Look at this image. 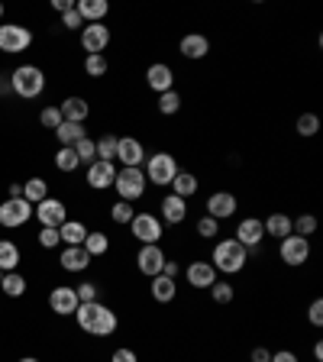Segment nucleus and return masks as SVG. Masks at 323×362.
Instances as JSON below:
<instances>
[{"label": "nucleus", "instance_id": "nucleus-1", "mask_svg": "<svg viewBox=\"0 0 323 362\" xmlns=\"http://www.w3.org/2000/svg\"><path fill=\"white\" fill-rule=\"evenodd\" d=\"M210 259H214L210 266H214L216 272H223V275H239V272L246 268L249 253L236 243V239H220V243L214 246V256Z\"/></svg>", "mask_w": 323, "mask_h": 362}, {"label": "nucleus", "instance_id": "nucleus-2", "mask_svg": "<svg viewBox=\"0 0 323 362\" xmlns=\"http://www.w3.org/2000/svg\"><path fill=\"white\" fill-rule=\"evenodd\" d=\"M43 87H45V75H43V68H36V65H20V68L10 75V91L26 97V100L39 97L43 94Z\"/></svg>", "mask_w": 323, "mask_h": 362}, {"label": "nucleus", "instance_id": "nucleus-3", "mask_svg": "<svg viewBox=\"0 0 323 362\" xmlns=\"http://www.w3.org/2000/svg\"><path fill=\"white\" fill-rule=\"evenodd\" d=\"M146 181H152V184H159V188H165V184H172L175 175H178V162H175L172 152H155V156H149V162H146Z\"/></svg>", "mask_w": 323, "mask_h": 362}, {"label": "nucleus", "instance_id": "nucleus-4", "mask_svg": "<svg viewBox=\"0 0 323 362\" xmlns=\"http://www.w3.org/2000/svg\"><path fill=\"white\" fill-rule=\"evenodd\" d=\"M113 188H117L120 201H140L146 194V171L142 169H117V178H113Z\"/></svg>", "mask_w": 323, "mask_h": 362}, {"label": "nucleus", "instance_id": "nucleus-5", "mask_svg": "<svg viewBox=\"0 0 323 362\" xmlns=\"http://www.w3.org/2000/svg\"><path fill=\"white\" fill-rule=\"evenodd\" d=\"M32 45V32L20 23H3L0 26V52H26Z\"/></svg>", "mask_w": 323, "mask_h": 362}, {"label": "nucleus", "instance_id": "nucleus-6", "mask_svg": "<svg viewBox=\"0 0 323 362\" xmlns=\"http://www.w3.org/2000/svg\"><path fill=\"white\" fill-rule=\"evenodd\" d=\"M278 256L285 266H304V262L311 259V239H304V236H298V233L285 236L278 243Z\"/></svg>", "mask_w": 323, "mask_h": 362}, {"label": "nucleus", "instance_id": "nucleus-7", "mask_svg": "<svg viewBox=\"0 0 323 362\" xmlns=\"http://www.w3.org/2000/svg\"><path fill=\"white\" fill-rule=\"evenodd\" d=\"M129 230H133V236H136L142 246L159 243V239H162V220H159V217H152V213H140V211H136V217L129 220Z\"/></svg>", "mask_w": 323, "mask_h": 362}, {"label": "nucleus", "instance_id": "nucleus-8", "mask_svg": "<svg viewBox=\"0 0 323 362\" xmlns=\"http://www.w3.org/2000/svg\"><path fill=\"white\" fill-rule=\"evenodd\" d=\"M110 45V30L104 23H85L81 30V49L87 55H104V49Z\"/></svg>", "mask_w": 323, "mask_h": 362}, {"label": "nucleus", "instance_id": "nucleus-9", "mask_svg": "<svg viewBox=\"0 0 323 362\" xmlns=\"http://www.w3.org/2000/svg\"><path fill=\"white\" fill-rule=\"evenodd\" d=\"M246 253H256L258 249V243L265 239V226H262V220L258 217H246V220H239V226H236V236H233Z\"/></svg>", "mask_w": 323, "mask_h": 362}, {"label": "nucleus", "instance_id": "nucleus-10", "mask_svg": "<svg viewBox=\"0 0 323 362\" xmlns=\"http://www.w3.org/2000/svg\"><path fill=\"white\" fill-rule=\"evenodd\" d=\"M165 266V253H162L159 243H149V246H140V253H136V268H140L146 278H155Z\"/></svg>", "mask_w": 323, "mask_h": 362}, {"label": "nucleus", "instance_id": "nucleus-11", "mask_svg": "<svg viewBox=\"0 0 323 362\" xmlns=\"http://www.w3.org/2000/svg\"><path fill=\"white\" fill-rule=\"evenodd\" d=\"M32 213L39 217V224L43 226H55V230L68 220V211H65V204L58 201V198H45V201H39L36 207H32Z\"/></svg>", "mask_w": 323, "mask_h": 362}, {"label": "nucleus", "instance_id": "nucleus-12", "mask_svg": "<svg viewBox=\"0 0 323 362\" xmlns=\"http://www.w3.org/2000/svg\"><path fill=\"white\" fill-rule=\"evenodd\" d=\"M32 217V204L30 201H3L0 204V226H7V230H13V226H23L26 220Z\"/></svg>", "mask_w": 323, "mask_h": 362}, {"label": "nucleus", "instance_id": "nucleus-13", "mask_svg": "<svg viewBox=\"0 0 323 362\" xmlns=\"http://www.w3.org/2000/svg\"><path fill=\"white\" fill-rule=\"evenodd\" d=\"M236 211H239L236 194L216 191V194H210V198H207V217H214V220H230Z\"/></svg>", "mask_w": 323, "mask_h": 362}, {"label": "nucleus", "instance_id": "nucleus-14", "mask_svg": "<svg viewBox=\"0 0 323 362\" xmlns=\"http://www.w3.org/2000/svg\"><path fill=\"white\" fill-rule=\"evenodd\" d=\"M117 159L123 162V169H142V162H146V149H142L140 139L123 136V139H117Z\"/></svg>", "mask_w": 323, "mask_h": 362}, {"label": "nucleus", "instance_id": "nucleus-15", "mask_svg": "<svg viewBox=\"0 0 323 362\" xmlns=\"http://www.w3.org/2000/svg\"><path fill=\"white\" fill-rule=\"evenodd\" d=\"M146 85L155 94H165V91H175V72L165 62H155L146 68Z\"/></svg>", "mask_w": 323, "mask_h": 362}, {"label": "nucleus", "instance_id": "nucleus-16", "mask_svg": "<svg viewBox=\"0 0 323 362\" xmlns=\"http://www.w3.org/2000/svg\"><path fill=\"white\" fill-rule=\"evenodd\" d=\"M78 304H81V301H78L75 288H68V285L52 288V295H49V308H52L58 317H68V314H75Z\"/></svg>", "mask_w": 323, "mask_h": 362}, {"label": "nucleus", "instance_id": "nucleus-17", "mask_svg": "<svg viewBox=\"0 0 323 362\" xmlns=\"http://www.w3.org/2000/svg\"><path fill=\"white\" fill-rule=\"evenodd\" d=\"M113 178H117V165H113V162H100V159H97L94 165H87V184H91L94 191L113 188Z\"/></svg>", "mask_w": 323, "mask_h": 362}, {"label": "nucleus", "instance_id": "nucleus-18", "mask_svg": "<svg viewBox=\"0 0 323 362\" xmlns=\"http://www.w3.org/2000/svg\"><path fill=\"white\" fill-rule=\"evenodd\" d=\"M184 278L194 288H210L216 281V268L210 262H204V259H197V262H191V266L184 268Z\"/></svg>", "mask_w": 323, "mask_h": 362}, {"label": "nucleus", "instance_id": "nucleus-19", "mask_svg": "<svg viewBox=\"0 0 323 362\" xmlns=\"http://www.w3.org/2000/svg\"><path fill=\"white\" fill-rule=\"evenodd\" d=\"M162 220L172 226L184 224V220H188V201L175 198V194H165V198H162Z\"/></svg>", "mask_w": 323, "mask_h": 362}, {"label": "nucleus", "instance_id": "nucleus-20", "mask_svg": "<svg viewBox=\"0 0 323 362\" xmlns=\"http://www.w3.org/2000/svg\"><path fill=\"white\" fill-rule=\"evenodd\" d=\"M178 49H181L184 58L197 62V58H207V52H210V39H207V36H201V32H188Z\"/></svg>", "mask_w": 323, "mask_h": 362}, {"label": "nucleus", "instance_id": "nucleus-21", "mask_svg": "<svg viewBox=\"0 0 323 362\" xmlns=\"http://www.w3.org/2000/svg\"><path fill=\"white\" fill-rule=\"evenodd\" d=\"M58 110H62V120H65V123H85L87 114H91V107H87L85 97H65Z\"/></svg>", "mask_w": 323, "mask_h": 362}, {"label": "nucleus", "instance_id": "nucleus-22", "mask_svg": "<svg viewBox=\"0 0 323 362\" xmlns=\"http://www.w3.org/2000/svg\"><path fill=\"white\" fill-rule=\"evenodd\" d=\"M75 10L85 23H104V17L110 13V7H107V0H78Z\"/></svg>", "mask_w": 323, "mask_h": 362}, {"label": "nucleus", "instance_id": "nucleus-23", "mask_svg": "<svg viewBox=\"0 0 323 362\" xmlns=\"http://www.w3.org/2000/svg\"><path fill=\"white\" fill-rule=\"evenodd\" d=\"M58 259H62L65 272H85L91 266V256L85 253V246H65V253Z\"/></svg>", "mask_w": 323, "mask_h": 362}, {"label": "nucleus", "instance_id": "nucleus-24", "mask_svg": "<svg viewBox=\"0 0 323 362\" xmlns=\"http://www.w3.org/2000/svg\"><path fill=\"white\" fill-rule=\"evenodd\" d=\"M149 281H152V285H149L152 298L159 301V304H172V301H175V295H178V285H175L172 278L155 275V278H149Z\"/></svg>", "mask_w": 323, "mask_h": 362}, {"label": "nucleus", "instance_id": "nucleus-25", "mask_svg": "<svg viewBox=\"0 0 323 362\" xmlns=\"http://www.w3.org/2000/svg\"><path fill=\"white\" fill-rule=\"evenodd\" d=\"M117 314L107 308V304H97V320H94V330H91V337H110V333L117 330Z\"/></svg>", "mask_w": 323, "mask_h": 362}, {"label": "nucleus", "instance_id": "nucleus-26", "mask_svg": "<svg viewBox=\"0 0 323 362\" xmlns=\"http://www.w3.org/2000/svg\"><path fill=\"white\" fill-rule=\"evenodd\" d=\"M87 233H91V230H87L81 220H65V224L58 226V236H62L65 246H81Z\"/></svg>", "mask_w": 323, "mask_h": 362}, {"label": "nucleus", "instance_id": "nucleus-27", "mask_svg": "<svg viewBox=\"0 0 323 362\" xmlns=\"http://www.w3.org/2000/svg\"><path fill=\"white\" fill-rule=\"evenodd\" d=\"M262 226H265V236H275V239L291 236V217L288 213H271V217L262 220Z\"/></svg>", "mask_w": 323, "mask_h": 362}, {"label": "nucleus", "instance_id": "nucleus-28", "mask_svg": "<svg viewBox=\"0 0 323 362\" xmlns=\"http://www.w3.org/2000/svg\"><path fill=\"white\" fill-rule=\"evenodd\" d=\"M172 188H175V198H181V201H188L191 194H197V188H201V181L194 178L191 171H178L175 175V181H172Z\"/></svg>", "mask_w": 323, "mask_h": 362}, {"label": "nucleus", "instance_id": "nucleus-29", "mask_svg": "<svg viewBox=\"0 0 323 362\" xmlns=\"http://www.w3.org/2000/svg\"><path fill=\"white\" fill-rule=\"evenodd\" d=\"M49 198V181L45 178H30V181H23V201H30L32 207L39 201H45Z\"/></svg>", "mask_w": 323, "mask_h": 362}, {"label": "nucleus", "instance_id": "nucleus-30", "mask_svg": "<svg viewBox=\"0 0 323 362\" xmlns=\"http://www.w3.org/2000/svg\"><path fill=\"white\" fill-rule=\"evenodd\" d=\"M55 136H58V142H62L65 149H71L78 139H85L87 133H85V123H65L62 120V127L55 129Z\"/></svg>", "mask_w": 323, "mask_h": 362}, {"label": "nucleus", "instance_id": "nucleus-31", "mask_svg": "<svg viewBox=\"0 0 323 362\" xmlns=\"http://www.w3.org/2000/svg\"><path fill=\"white\" fill-rule=\"evenodd\" d=\"M20 268V249L10 239H0V272H16Z\"/></svg>", "mask_w": 323, "mask_h": 362}, {"label": "nucleus", "instance_id": "nucleus-32", "mask_svg": "<svg viewBox=\"0 0 323 362\" xmlns=\"http://www.w3.org/2000/svg\"><path fill=\"white\" fill-rule=\"evenodd\" d=\"M0 291H3L7 298H20L23 291H26V278H23L20 272H3V278H0Z\"/></svg>", "mask_w": 323, "mask_h": 362}, {"label": "nucleus", "instance_id": "nucleus-33", "mask_svg": "<svg viewBox=\"0 0 323 362\" xmlns=\"http://www.w3.org/2000/svg\"><path fill=\"white\" fill-rule=\"evenodd\" d=\"M81 246H85L87 256L94 259V256H104V253H107V249H110V239H107V233H100V230H97V233H87Z\"/></svg>", "mask_w": 323, "mask_h": 362}, {"label": "nucleus", "instance_id": "nucleus-34", "mask_svg": "<svg viewBox=\"0 0 323 362\" xmlns=\"http://www.w3.org/2000/svg\"><path fill=\"white\" fill-rule=\"evenodd\" d=\"M97 304L100 301H91V304H78V310H75V320H78V327L85 333H91L94 330V320H97Z\"/></svg>", "mask_w": 323, "mask_h": 362}, {"label": "nucleus", "instance_id": "nucleus-35", "mask_svg": "<svg viewBox=\"0 0 323 362\" xmlns=\"http://www.w3.org/2000/svg\"><path fill=\"white\" fill-rule=\"evenodd\" d=\"M71 149H75V156H78V162H81V165H94V162H97V149H94V139H91V136L78 139Z\"/></svg>", "mask_w": 323, "mask_h": 362}, {"label": "nucleus", "instance_id": "nucleus-36", "mask_svg": "<svg viewBox=\"0 0 323 362\" xmlns=\"http://www.w3.org/2000/svg\"><path fill=\"white\" fill-rule=\"evenodd\" d=\"M291 233L304 236V239H311V236L317 233V217H313V213H301L298 220H291Z\"/></svg>", "mask_w": 323, "mask_h": 362}, {"label": "nucleus", "instance_id": "nucleus-37", "mask_svg": "<svg viewBox=\"0 0 323 362\" xmlns=\"http://www.w3.org/2000/svg\"><path fill=\"white\" fill-rule=\"evenodd\" d=\"M94 149H97V159L100 162H113L117 159V136H110V133L107 136H100L94 142Z\"/></svg>", "mask_w": 323, "mask_h": 362}, {"label": "nucleus", "instance_id": "nucleus-38", "mask_svg": "<svg viewBox=\"0 0 323 362\" xmlns=\"http://www.w3.org/2000/svg\"><path fill=\"white\" fill-rule=\"evenodd\" d=\"M133 217H136V207H133V204L129 201H117L113 204V207H110V220H113V224H126L129 226V220H133Z\"/></svg>", "mask_w": 323, "mask_h": 362}, {"label": "nucleus", "instance_id": "nucleus-39", "mask_svg": "<svg viewBox=\"0 0 323 362\" xmlns=\"http://www.w3.org/2000/svg\"><path fill=\"white\" fill-rule=\"evenodd\" d=\"M178 110H181V94H178V91H165V94H159V114L172 117V114H178Z\"/></svg>", "mask_w": 323, "mask_h": 362}, {"label": "nucleus", "instance_id": "nucleus-40", "mask_svg": "<svg viewBox=\"0 0 323 362\" xmlns=\"http://www.w3.org/2000/svg\"><path fill=\"white\" fill-rule=\"evenodd\" d=\"M294 127H298V133H301L304 139H311V136H317V129H320V117H317V114H301Z\"/></svg>", "mask_w": 323, "mask_h": 362}, {"label": "nucleus", "instance_id": "nucleus-41", "mask_svg": "<svg viewBox=\"0 0 323 362\" xmlns=\"http://www.w3.org/2000/svg\"><path fill=\"white\" fill-rule=\"evenodd\" d=\"M78 165H81V162H78L75 149H65V146H62V152L55 156V169H58V171H65V175H68V171H75Z\"/></svg>", "mask_w": 323, "mask_h": 362}, {"label": "nucleus", "instance_id": "nucleus-42", "mask_svg": "<svg viewBox=\"0 0 323 362\" xmlns=\"http://www.w3.org/2000/svg\"><path fill=\"white\" fill-rule=\"evenodd\" d=\"M107 68H110V65H107L104 55H87V58H85V72L91 78H104V75H107Z\"/></svg>", "mask_w": 323, "mask_h": 362}, {"label": "nucleus", "instance_id": "nucleus-43", "mask_svg": "<svg viewBox=\"0 0 323 362\" xmlns=\"http://www.w3.org/2000/svg\"><path fill=\"white\" fill-rule=\"evenodd\" d=\"M210 295H214L216 304H230V301L236 298L233 285H226V281H214V285H210Z\"/></svg>", "mask_w": 323, "mask_h": 362}, {"label": "nucleus", "instance_id": "nucleus-44", "mask_svg": "<svg viewBox=\"0 0 323 362\" xmlns=\"http://www.w3.org/2000/svg\"><path fill=\"white\" fill-rule=\"evenodd\" d=\"M216 233H220V220H214V217H201L197 220V236L201 239H214Z\"/></svg>", "mask_w": 323, "mask_h": 362}, {"label": "nucleus", "instance_id": "nucleus-45", "mask_svg": "<svg viewBox=\"0 0 323 362\" xmlns=\"http://www.w3.org/2000/svg\"><path fill=\"white\" fill-rule=\"evenodd\" d=\"M39 123L49 129H58L62 127V110H58V107H45L43 114H39Z\"/></svg>", "mask_w": 323, "mask_h": 362}, {"label": "nucleus", "instance_id": "nucleus-46", "mask_svg": "<svg viewBox=\"0 0 323 362\" xmlns=\"http://www.w3.org/2000/svg\"><path fill=\"white\" fill-rule=\"evenodd\" d=\"M58 243H62V236H58V230H55V226H43V230H39V246H45V249H55Z\"/></svg>", "mask_w": 323, "mask_h": 362}, {"label": "nucleus", "instance_id": "nucleus-47", "mask_svg": "<svg viewBox=\"0 0 323 362\" xmlns=\"http://www.w3.org/2000/svg\"><path fill=\"white\" fill-rule=\"evenodd\" d=\"M75 295L81 304H91V301H97V285L94 281H81V285L75 288Z\"/></svg>", "mask_w": 323, "mask_h": 362}, {"label": "nucleus", "instance_id": "nucleus-48", "mask_svg": "<svg viewBox=\"0 0 323 362\" xmlns=\"http://www.w3.org/2000/svg\"><path fill=\"white\" fill-rule=\"evenodd\" d=\"M307 320H311L313 327H323V301H311V310H307Z\"/></svg>", "mask_w": 323, "mask_h": 362}, {"label": "nucleus", "instance_id": "nucleus-49", "mask_svg": "<svg viewBox=\"0 0 323 362\" xmlns=\"http://www.w3.org/2000/svg\"><path fill=\"white\" fill-rule=\"evenodd\" d=\"M62 26H68V30H85V20L78 17V10L71 7L68 13H62Z\"/></svg>", "mask_w": 323, "mask_h": 362}, {"label": "nucleus", "instance_id": "nucleus-50", "mask_svg": "<svg viewBox=\"0 0 323 362\" xmlns=\"http://www.w3.org/2000/svg\"><path fill=\"white\" fill-rule=\"evenodd\" d=\"M159 275H165V278H172V281H178V275H181V266H178V262H172V259H165V266H162Z\"/></svg>", "mask_w": 323, "mask_h": 362}, {"label": "nucleus", "instance_id": "nucleus-51", "mask_svg": "<svg viewBox=\"0 0 323 362\" xmlns=\"http://www.w3.org/2000/svg\"><path fill=\"white\" fill-rule=\"evenodd\" d=\"M110 362H140V356H136L133 350H126V346H123V350L113 352V359H110Z\"/></svg>", "mask_w": 323, "mask_h": 362}, {"label": "nucleus", "instance_id": "nucleus-52", "mask_svg": "<svg viewBox=\"0 0 323 362\" xmlns=\"http://www.w3.org/2000/svg\"><path fill=\"white\" fill-rule=\"evenodd\" d=\"M269 362H298V356H294L291 350H278V352H271Z\"/></svg>", "mask_w": 323, "mask_h": 362}, {"label": "nucleus", "instance_id": "nucleus-53", "mask_svg": "<svg viewBox=\"0 0 323 362\" xmlns=\"http://www.w3.org/2000/svg\"><path fill=\"white\" fill-rule=\"evenodd\" d=\"M249 359H252V362H269V359H271V352L265 350V346H256V350L249 352Z\"/></svg>", "mask_w": 323, "mask_h": 362}, {"label": "nucleus", "instance_id": "nucleus-54", "mask_svg": "<svg viewBox=\"0 0 323 362\" xmlns=\"http://www.w3.org/2000/svg\"><path fill=\"white\" fill-rule=\"evenodd\" d=\"M52 7H55L58 13H68V10H71V0H55Z\"/></svg>", "mask_w": 323, "mask_h": 362}, {"label": "nucleus", "instance_id": "nucleus-55", "mask_svg": "<svg viewBox=\"0 0 323 362\" xmlns=\"http://www.w3.org/2000/svg\"><path fill=\"white\" fill-rule=\"evenodd\" d=\"M23 198V184H10V201H20Z\"/></svg>", "mask_w": 323, "mask_h": 362}, {"label": "nucleus", "instance_id": "nucleus-56", "mask_svg": "<svg viewBox=\"0 0 323 362\" xmlns=\"http://www.w3.org/2000/svg\"><path fill=\"white\" fill-rule=\"evenodd\" d=\"M313 359L323 362V343H313Z\"/></svg>", "mask_w": 323, "mask_h": 362}, {"label": "nucleus", "instance_id": "nucleus-57", "mask_svg": "<svg viewBox=\"0 0 323 362\" xmlns=\"http://www.w3.org/2000/svg\"><path fill=\"white\" fill-rule=\"evenodd\" d=\"M20 362H39V359H32V356H26V359H20Z\"/></svg>", "mask_w": 323, "mask_h": 362}, {"label": "nucleus", "instance_id": "nucleus-58", "mask_svg": "<svg viewBox=\"0 0 323 362\" xmlns=\"http://www.w3.org/2000/svg\"><path fill=\"white\" fill-rule=\"evenodd\" d=\"M0 20H3V3H0Z\"/></svg>", "mask_w": 323, "mask_h": 362}, {"label": "nucleus", "instance_id": "nucleus-59", "mask_svg": "<svg viewBox=\"0 0 323 362\" xmlns=\"http://www.w3.org/2000/svg\"><path fill=\"white\" fill-rule=\"evenodd\" d=\"M0 278H3V272H0Z\"/></svg>", "mask_w": 323, "mask_h": 362}]
</instances>
